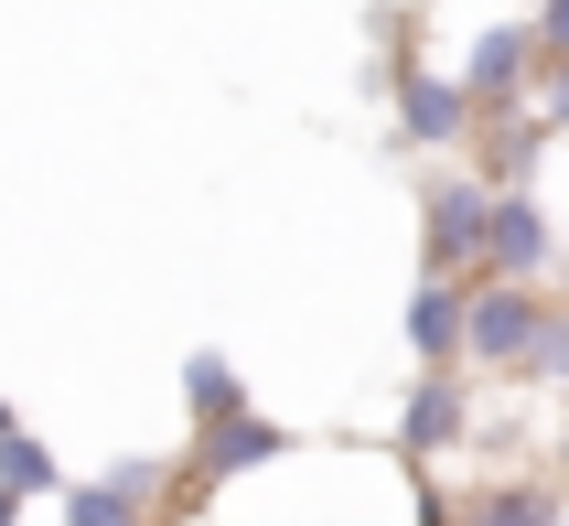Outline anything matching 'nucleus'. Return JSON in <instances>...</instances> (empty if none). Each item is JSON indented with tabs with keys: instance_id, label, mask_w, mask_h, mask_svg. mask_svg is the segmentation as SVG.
<instances>
[{
	"instance_id": "nucleus-1",
	"label": "nucleus",
	"mask_w": 569,
	"mask_h": 526,
	"mask_svg": "<svg viewBox=\"0 0 569 526\" xmlns=\"http://www.w3.org/2000/svg\"><path fill=\"white\" fill-rule=\"evenodd\" d=\"M483 226H495V172H441L419 193V269H462L483 279Z\"/></svg>"
},
{
	"instance_id": "nucleus-2",
	"label": "nucleus",
	"mask_w": 569,
	"mask_h": 526,
	"mask_svg": "<svg viewBox=\"0 0 569 526\" xmlns=\"http://www.w3.org/2000/svg\"><path fill=\"white\" fill-rule=\"evenodd\" d=\"M290 463V430L258 419V408H226V419H193V473L172 484V505H204L216 484H248V473Z\"/></svg>"
},
{
	"instance_id": "nucleus-3",
	"label": "nucleus",
	"mask_w": 569,
	"mask_h": 526,
	"mask_svg": "<svg viewBox=\"0 0 569 526\" xmlns=\"http://www.w3.org/2000/svg\"><path fill=\"white\" fill-rule=\"evenodd\" d=\"M462 440H473V376H462V366H430L409 387V408H398V463L430 473V463H451Z\"/></svg>"
},
{
	"instance_id": "nucleus-4",
	"label": "nucleus",
	"mask_w": 569,
	"mask_h": 526,
	"mask_svg": "<svg viewBox=\"0 0 569 526\" xmlns=\"http://www.w3.org/2000/svg\"><path fill=\"white\" fill-rule=\"evenodd\" d=\"M538 322H548V290H538V279H473V344H462V366L516 376V366H527V344H538Z\"/></svg>"
},
{
	"instance_id": "nucleus-5",
	"label": "nucleus",
	"mask_w": 569,
	"mask_h": 526,
	"mask_svg": "<svg viewBox=\"0 0 569 526\" xmlns=\"http://www.w3.org/2000/svg\"><path fill=\"white\" fill-rule=\"evenodd\" d=\"M473 87L462 76H430V64L398 54V140H419V151H451V140H473Z\"/></svg>"
},
{
	"instance_id": "nucleus-6",
	"label": "nucleus",
	"mask_w": 569,
	"mask_h": 526,
	"mask_svg": "<svg viewBox=\"0 0 569 526\" xmlns=\"http://www.w3.org/2000/svg\"><path fill=\"white\" fill-rule=\"evenodd\" d=\"M462 344H473V290H462V269H419V290H409V355H419V366H462Z\"/></svg>"
},
{
	"instance_id": "nucleus-7",
	"label": "nucleus",
	"mask_w": 569,
	"mask_h": 526,
	"mask_svg": "<svg viewBox=\"0 0 569 526\" xmlns=\"http://www.w3.org/2000/svg\"><path fill=\"white\" fill-rule=\"evenodd\" d=\"M538 22H495L473 32V54H462V87H473V108H516V97L538 87Z\"/></svg>"
},
{
	"instance_id": "nucleus-8",
	"label": "nucleus",
	"mask_w": 569,
	"mask_h": 526,
	"mask_svg": "<svg viewBox=\"0 0 569 526\" xmlns=\"http://www.w3.org/2000/svg\"><path fill=\"white\" fill-rule=\"evenodd\" d=\"M548 269V216L527 183H495V226H483V279H538Z\"/></svg>"
},
{
	"instance_id": "nucleus-9",
	"label": "nucleus",
	"mask_w": 569,
	"mask_h": 526,
	"mask_svg": "<svg viewBox=\"0 0 569 526\" xmlns=\"http://www.w3.org/2000/svg\"><path fill=\"white\" fill-rule=\"evenodd\" d=\"M151 505H172V473L161 463H119L97 484H64V516L76 526H119V516H151Z\"/></svg>"
},
{
	"instance_id": "nucleus-10",
	"label": "nucleus",
	"mask_w": 569,
	"mask_h": 526,
	"mask_svg": "<svg viewBox=\"0 0 569 526\" xmlns=\"http://www.w3.org/2000/svg\"><path fill=\"white\" fill-rule=\"evenodd\" d=\"M548 516H569V473L559 484H473L462 495V526H548Z\"/></svg>"
},
{
	"instance_id": "nucleus-11",
	"label": "nucleus",
	"mask_w": 569,
	"mask_h": 526,
	"mask_svg": "<svg viewBox=\"0 0 569 526\" xmlns=\"http://www.w3.org/2000/svg\"><path fill=\"white\" fill-rule=\"evenodd\" d=\"M183 408H193V419H226V408H248V376L204 344V355H183Z\"/></svg>"
},
{
	"instance_id": "nucleus-12",
	"label": "nucleus",
	"mask_w": 569,
	"mask_h": 526,
	"mask_svg": "<svg viewBox=\"0 0 569 526\" xmlns=\"http://www.w3.org/2000/svg\"><path fill=\"white\" fill-rule=\"evenodd\" d=\"M569 376V290L548 301V322H538V344H527V366H516V387H559Z\"/></svg>"
},
{
	"instance_id": "nucleus-13",
	"label": "nucleus",
	"mask_w": 569,
	"mask_h": 526,
	"mask_svg": "<svg viewBox=\"0 0 569 526\" xmlns=\"http://www.w3.org/2000/svg\"><path fill=\"white\" fill-rule=\"evenodd\" d=\"M0 484H22V495H64V473H54V451L32 430H0Z\"/></svg>"
},
{
	"instance_id": "nucleus-14",
	"label": "nucleus",
	"mask_w": 569,
	"mask_h": 526,
	"mask_svg": "<svg viewBox=\"0 0 569 526\" xmlns=\"http://www.w3.org/2000/svg\"><path fill=\"white\" fill-rule=\"evenodd\" d=\"M527 97H538V119L569 140V54H538V87H527Z\"/></svg>"
},
{
	"instance_id": "nucleus-15",
	"label": "nucleus",
	"mask_w": 569,
	"mask_h": 526,
	"mask_svg": "<svg viewBox=\"0 0 569 526\" xmlns=\"http://www.w3.org/2000/svg\"><path fill=\"white\" fill-rule=\"evenodd\" d=\"M538 43H548V54H569V0H538Z\"/></svg>"
},
{
	"instance_id": "nucleus-16",
	"label": "nucleus",
	"mask_w": 569,
	"mask_h": 526,
	"mask_svg": "<svg viewBox=\"0 0 569 526\" xmlns=\"http://www.w3.org/2000/svg\"><path fill=\"white\" fill-rule=\"evenodd\" d=\"M11 516H22V484H0V526H11Z\"/></svg>"
},
{
	"instance_id": "nucleus-17",
	"label": "nucleus",
	"mask_w": 569,
	"mask_h": 526,
	"mask_svg": "<svg viewBox=\"0 0 569 526\" xmlns=\"http://www.w3.org/2000/svg\"><path fill=\"white\" fill-rule=\"evenodd\" d=\"M559 473H569V419H559Z\"/></svg>"
},
{
	"instance_id": "nucleus-18",
	"label": "nucleus",
	"mask_w": 569,
	"mask_h": 526,
	"mask_svg": "<svg viewBox=\"0 0 569 526\" xmlns=\"http://www.w3.org/2000/svg\"><path fill=\"white\" fill-rule=\"evenodd\" d=\"M0 430H22V419H11V398H0Z\"/></svg>"
},
{
	"instance_id": "nucleus-19",
	"label": "nucleus",
	"mask_w": 569,
	"mask_h": 526,
	"mask_svg": "<svg viewBox=\"0 0 569 526\" xmlns=\"http://www.w3.org/2000/svg\"><path fill=\"white\" fill-rule=\"evenodd\" d=\"M559 279H569V269H559Z\"/></svg>"
}]
</instances>
